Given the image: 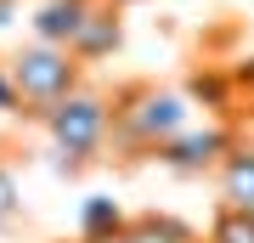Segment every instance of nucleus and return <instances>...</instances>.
<instances>
[{
	"label": "nucleus",
	"mask_w": 254,
	"mask_h": 243,
	"mask_svg": "<svg viewBox=\"0 0 254 243\" xmlns=\"http://www.w3.org/2000/svg\"><path fill=\"white\" fill-rule=\"evenodd\" d=\"M226 153H232V136L220 130V125H209V130H181V136H170V142L158 147V159L170 164V170H181V175L215 170V164H226Z\"/></svg>",
	"instance_id": "obj_4"
},
{
	"label": "nucleus",
	"mask_w": 254,
	"mask_h": 243,
	"mask_svg": "<svg viewBox=\"0 0 254 243\" xmlns=\"http://www.w3.org/2000/svg\"><path fill=\"white\" fill-rule=\"evenodd\" d=\"M113 45H119V11H113V0H96L85 28L73 34V57H79V63H96V57H108Z\"/></svg>",
	"instance_id": "obj_6"
},
{
	"label": "nucleus",
	"mask_w": 254,
	"mask_h": 243,
	"mask_svg": "<svg viewBox=\"0 0 254 243\" xmlns=\"http://www.w3.org/2000/svg\"><path fill=\"white\" fill-rule=\"evenodd\" d=\"M192 96H198V102H209V108H226L232 85L220 80V74H192Z\"/></svg>",
	"instance_id": "obj_11"
},
{
	"label": "nucleus",
	"mask_w": 254,
	"mask_h": 243,
	"mask_svg": "<svg viewBox=\"0 0 254 243\" xmlns=\"http://www.w3.org/2000/svg\"><path fill=\"white\" fill-rule=\"evenodd\" d=\"M113 243H192V232L170 215H136V221H125V232Z\"/></svg>",
	"instance_id": "obj_9"
},
{
	"label": "nucleus",
	"mask_w": 254,
	"mask_h": 243,
	"mask_svg": "<svg viewBox=\"0 0 254 243\" xmlns=\"http://www.w3.org/2000/svg\"><path fill=\"white\" fill-rule=\"evenodd\" d=\"M0 113H28L23 108V90H17V74L0 68Z\"/></svg>",
	"instance_id": "obj_12"
},
{
	"label": "nucleus",
	"mask_w": 254,
	"mask_h": 243,
	"mask_svg": "<svg viewBox=\"0 0 254 243\" xmlns=\"http://www.w3.org/2000/svg\"><path fill=\"white\" fill-rule=\"evenodd\" d=\"M220 192L237 209H254V147H232L220 164Z\"/></svg>",
	"instance_id": "obj_7"
},
{
	"label": "nucleus",
	"mask_w": 254,
	"mask_h": 243,
	"mask_svg": "<svg viewBox=\"0 0 254 243\" xmlns=\"http://www.w3.org/2000/svg\"><path fill=\"white\" fill-rule=\"evenodd\" d=\"M96 0H46L34 11V40H51V45H73V34L85 28Z\"/></svg>",
	"instance_id": "obj_5"
},
{
	"label": "nucleus",
	"mask_w": 254,
	"mask_h": 243,
	"mask_svg": "<svg viewBox=\"0 0 254 243\" xmlns=\"http://www.w3.org/2000/svg\"><path fill=\"white\" fill-rule=\"evenodd\" d=\"M209 243H254V209L226 204L215 215V226H209Z\"/></svg>",
	"instance_id": "obj_10"
},
{
	"label": "nucleus",
	"mask_w": 254,
	"mask_h": 243,
	"mask_svg": "<svg viewBox=\"0 0 254 243\" xmlns=\"http://www.w3.org/2000/svg\"><path fill=\"white\" fill-rule=\"evenodd\" d=\"M243 80H249V85H254V74H243Z\"/></svg>",
	"instance_id": "obj_14"
},
{
	"label": "nucleus",
	"mask_w": 254,
	"mask_h": 243,
	"mask_svg": "<svg viewBox=\"0 0 254 243\" xmlns=\"http://www.w3.org/2000/svg\"><path fill=\"white\" fill-rule=\"evenodd\" d=\"M46 125H51V142L63 147V164H79V159H91L96 147H102L113 113H108V102H102V96L73 90V96H63L57 108H46Z\"/></svg>",
	"instance_id": "obj_3"
},
{
	"label": "nucleus",
	"mask_w": 254,
	"mask_h": 243,
	"mask_svg": "<svg viewBox=\"0 0 254 243\" xmlns=\"http://www.w3.org/2000/svg\"><path fill=\"white\" fill-rule=\"evenodd\" d=\"M11 209H17V181H11L6 164H0V221H11Z\"/></svg>",
	"instance_id": "obj_13"
},
{
	"label": "nucleus",
	"mask_w": 254,
	"mask_h": 243,
	"mask_svg": "<svg viewBox=\"0 0 254 243\" xmlns=\"http://www.w3.org/2000/svg\"><path fill=\"white\" fill-rule=\"evenodd\" d=\"M11 74H17V90H23L28 113L34 108H57L63 96L79 90V57H73V45L34 40V45H23L11 57Z\"/></svg>",
	"instance_id": "obj_1"
},
{
	"label": "nucleus",
	"mask_w": 254,
	"mask_h": 243,
	"mask_svg": "<svg viewBox=\"0 0 254 243\" xmlns=\"http://www.w3.org/2000/svg\"><path fill=\"white\" fill-rule=\"evenodd\" d=\"M119 232H125L119 204H113V198H85V209H79V238H85V243H113Z\"/></svg>",
	"instance_id": "obj_8"
},
{
	"label": "nucleus",
	"mask_w": 254,
	"mask_h": 243,
	"mask_svg": "<svg viewBox=\"0 0 254 243\" xmlns=\"http://www.w3.org/2000/svg\"><path fill=\"white\" fill-rule=\"evenodd\" d=\"M181 125H187V102L170 90H125L113 108V130L147 153H158L170 136H181Z\"/></svg>",
	"instance_id": "obj_2"
}]
</instances>
